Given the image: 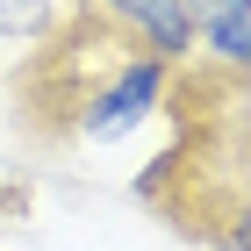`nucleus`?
I'll return each mask as SVG.
<instances>
[{
	"mask_svg": "<svg viewBox=\"0 0 251 251\" xmlns=\"http://www.w3.org/2000/svg\"><path fill=\"white\" fill-rule=\"evenodd\" d=\"M165 86H173V65L136 50V58L100 86V100H94V115H86V129H79V144H115V136L144 129V122L165 108Z\"/></svg>",
	"mask_w": 251,
	"mask_h": 251,
	"instance_id": "obj_1",
	"label": "nucleus"
},
{
	"mask_svg": "<svg viewBox=\"0 0 251 251\" xmlns=\"http://www.w3.org/2000/svg\"><path fill=\"white\" fill-rule=\"evenodd\" d=\"M108 29H115L129 50H144V58H165V65H187L194 58V22L179 0H86Z\"/></svg>",
	"mask_w": 251,
	"mask_h": 251,
	"instance_id": "obj_2",
	"label": "nucleus"
},
{
	"mask_svg": "<svg viewBox=\"0 0 251 251\" xmlns=\"http://www.w3.org/2000/svg\"><path fill=\"white\" fill-rule=\"evenodd\" d=\"M86 0H0V50H36L43 36H58Z\"/></svg>",
	"mask_w": 251,
	"mask_h": 251,
	"instance_id": "obj_3",
	"label": "nucleus"
},
{
	"mask_svg": "<svg viewBox=\"0 0 251 251\" xmlns=\"http://www.w3.org/2000/svg\"><path fill=\"white\" fill-rule=\"evenodd\" d=\"M208 58H215V65H230V72H251V15L237 22V29H230L223 43H215Z\"/></svg>",
	"mask_w": 251,
	"mask_h": 251,
	"instance_id": "obj_4",
	"label": "nucleus"
},
{
	"mask_svg": "<svg viewBox=\"0 0 251 251\" xmlns=\"http://www.w3.org/2000/svg\"><path fill=\"white\" fill-rule=\"evenodd\" d=\"M22 208H29V194H22V187H7V194H0V215H22Z\"/></svg>",
	"mask_w": 251,
	"mask_h": 251,
	"instance_id": "obj_5",
	"label": "nucleus"
}]
</instances>
